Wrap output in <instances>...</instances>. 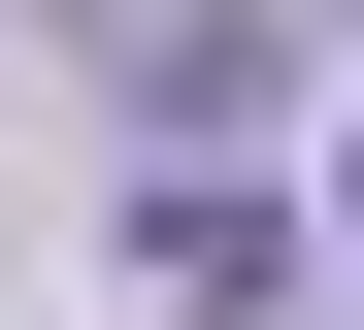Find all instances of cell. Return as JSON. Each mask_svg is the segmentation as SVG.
I'll use <instances>...</instances> for the list:
<instances>
[{
	"instance_id": "cell-1",
	"label": "cell",
	"mask_w": 364,
	"mask_h": 330,
	"mask_svg": "<svg viewBox=\"0 0 364 330\" xmlns=\"http://www.w3.org/2000/svg\"><path fill=\"white\" fill-rule=\"evenodd\" d=\"M331 297H364V132H331Z\"/></svg>"
}]
</instances>
